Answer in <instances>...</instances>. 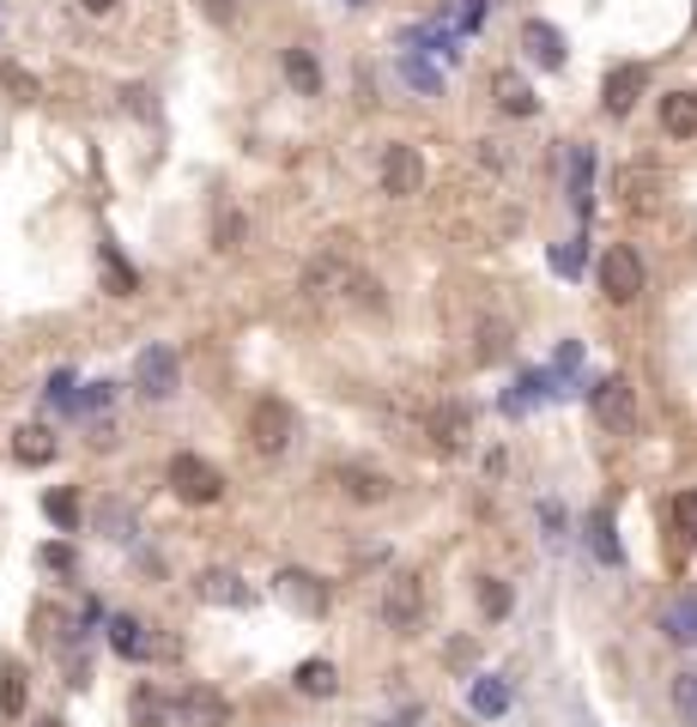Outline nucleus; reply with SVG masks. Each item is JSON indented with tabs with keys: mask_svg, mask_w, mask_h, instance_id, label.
<instances>
[{
	"mask_svg": "<svg viewBox=\"0 0 697 727\" xmlns=\"http://www.w3.org/2000/svg\"><path fill=\"white\" fill-rule=\"evenodd\" d=\"M243 437H249V449L279 454L298 437V406H291L286 394H262V401L249 406V418H243Z\"/></svg>",
	"mask_w": 697,
	"mask_h": 727,
	"instance_id": "f257e3e1",
	"label": "nucleus"
},
{
	"mask_svg": "<svg viewBox=\"0 0 697 727\" xmlns=\"http://www.w3.org/2000/svg\"><path fill=\"white\" fill-rule=\"evenodd\" d=\"M171 492L183 497V504H219L224 497V473L212 468V461H200V454H171Z\"/></svg>",
	"mask_w": 697,
	"mask_h": 727,
	"instance_id": "f03ea898",
	"label": "nucleus"
},
{
	"mask_svg": "<svg viewBox=\"0 0 697 727\" xmlns=\"http://www.w3.org/2000/svg\"><path fill=\"white\" fill-rule=\"evenodd\" d=\"M589 406H594V418H601L613 437H631V430H637V394H631V382H625V377H601L589 389Z\"/></svg>",
	"mask_w": 697,
	"mask_h": 727,
	"instance_id": "7ed1b4c3",
	"label": "nucleus"
},
{
	"mask_svg": "<svg viewBox=\"0 0 697 727\" xmlns=\"http://www.w3.org/2000/svg\"><path fill=\"white\" fill-rule=\"evenodd\" d=\"M601 291L613 303H637V298H643V255H637L631 243H613L601 255Z\"/></svg>",
	"mask_w": 697,
	"mask_h": 727,
	"instance_id": "20e7f679",
	"label": "nucleus"
},
{
	"mask_svg": "<svg viewBox=\"0 0 697 727\" xmlns=\"http://www.w3.org/2000/svg\"><path fill=\"white\" fill-rule=\"evenodd\" d=\"M133 389L146 394V401H171L176 389H183V364H176L171 346H146L140 358H133Z\"/></svg>",
	"mask_w": 697,
	"mask_h": 727,
	"instance_id": "39448f33",
	"label": "nucleus"
},
{
	"mask_svg": "<svg viewBox=\"0 0 697 727\" xmlns=\"http://www.w3.org/2000/svg\"><path fill=\"white\" fill-rule=\"evenodd\" d=\"M419 188H425V158H419V146L395 140L388 152H382V195H388V200H413Z\"/></svg>",
	"mask_w": 697,
	"mask_h": 727,
	"instance_id": "423d86ee",
	"label": "nucleus"
},
{
	"mask_svg": "<svg viewBox=\"0 0 697 727\" xmlns=\"http://www.w3.org/2000/svg\"><path fill=\"white\" fill-rule=\"evenodd\" d=\"M643 91H649V67H643V61H618V67H606V85H601L606 116H631Z\"/></svg>",
	"mask_w": 697,
	"mask_h": 727,
	"instance_id": "0eeeda50",
	"label": "nucleus"
},
{
	"mask_svg": "<svg viewBox=\"0 0 697 727\" xmlns=\"http://www.w3.org/2000/svg\"><path fill=\"white\" fill-rule=\"evenodd\" d=\"M274 582H279V600L298 607L303 619H322V612H328V582H322L316 570H279Z\"/></svg>",
	"mask_w": 697,
	"mask_h": 727,
	"instance_id": "6e6552de",
	"label": "nucleus"
},
{
	"mask_svg": "<svg viewBox=\"0 0 697 727\" xmlns=\"http://www.w3.org/2000/svg\"><path fill=\"white\" fill-rule=\"evenodd\" d=\"M419 612H425L419 576H395V582H388V595H382V619L395 624V631H419Z\"/></svg>",
	"mask_w": 697,
	"mask_h": 727,
	"instance_id": "1a4fd4ad",
	"label": "nucleus"
},
{
	"mask_svg": "<svg viewBox=\"0 0 697 727\" xmlns=\"http://www.w3.org/2000/svg\"><path fill=\"white\" fill-rule=\"evenodd\" d=\"M176 715H183V727H231V703L212 685H188L176 697Z\"/></svg>",
	"mask_w": 697,
	"mask_h": 727,
	"instance_id": "9d476101",
	"label": "nucleus"
},
{
	"mask_svg": "<svg viewBox=\"0 0 697 727\" xmlns=\"http://www.w3.org/2000/svg\"><path fill=\"white\" fill-rule=\"evenodd\" d=\"M195 595L207 600V607H255V588L243 582L237 570H224V564H219V570H200L195 576Z\"/></svg>",
	"mask_w": 697,
	"mask_h": 727,
	"instance_id": "9b49d317",
	"label": "nucleus"
},
{
	"mask_svg": "<svg viewBox=\"0 0 697 727\" xmlns=\"http://www.w3.org/2000/svg\"><path fill=\"white\" fill-rule=\"evenodd\" d=\"M522 49H527V61L534 67H546V73H558V67H565V31L558 25H546V19H527L522 25Z\"/></svg>",
	"mask_w": 697,
	"mask_h": 727,
	"instance_id": "f8f14e48",
	"label": "nucleus"
},
{
	"mask_svg": "<svg viewBox=\"0 0 697 727\" xmlns=\"http://www.w3.org/2000/svg\"><path fill=\"white\" fill-rule=\"evenodd\" d=\"M104 636H109V649H116L121 661H152V636H146V624L133 619V612H109Z\"/></svg>",
	"mask_w": 697,
	"mask_h": 727,
	"instance_id": "ddd939ff",
	"label": "nucleus"
},
{
	"mask_svg": "<svg viewBox=\"0 0 697 727\" xmlns=\"http://www.w3.org/2000/svg\"><path fill=\"white\" fill-rule=\"evenodd\" d=\"M661 134L697 140V91H661Z\"/></svg>",
	"mask_w": 697,
	"mask_h": 727,
	"instance_id": "4468645a",
	"label": "nucleus"
},
{
	"mask_svg": "<svg viewBox=\"0 0 697 727\" xmlns=\"http://www.w3.org/2000/svg\"><path fill=\"white\" fill-rule=\"evenodd\" d=\"M661 636L679 643V649H692L697 643V595H673L667 607H661Z\"/></svg>",
	"mask_w": 697,
	"mask_h": 727,
	"instance_id": "2eb2a0df",
	"label": "nucleus"
},
{
	"mask_svg": "<svg viewBox=\"0 0 697 727\" xmlns=\"http://www.w3.org/2000/svg\"><path fill=\"white\" fill-rule=\"evenodd\" d=\"M334 480H340V492L352 497V504H382V497L395 492V480H388V473H376V468H340Z\"/></svg>",
	"mask_w": 697,
	"mask_h": 727,
	"instance_id": "dca6fc26",
	"label": "nucleus"
},
{
	"mask_svg": "<svg viewBox=\"0 0 697 727\" xmlns=\"http://www.w3.org/2000/svg\"><path fill=\"white\" fill-rule=\"evenodd\" d=\"M467 703H474V715H479V722H498V715H510V679L479 673L474 685H467Z\"/></svg>",
	"mask_w": 697,
	"mask_h": 727,
	"instance_id": "f3484780",
	"label": "nucleus"
},
{
	"mask_svg": "<svg viewBox=\"0 0 697 727\" xmlns=\"http://www.w3.org/2000/svg\"><path fill=\"white\" fill-rule=\"evenodd\" d=\"M491 97H498L503 116H534V109H539L534 85H527L522 73H498V79H491Z\"/></svg>",
	"mask_w": 697,
	"mask_h": 727,
	"instance_id": "a211bd4d",
	"label": "nucleus"
},
{
	"mask_svg": "<svg viewBox=\"0 0 697 727\" xmlns=\"http://www.w3.org/2000/svg\"><path fill=\"white\" fill-rule=\"evenodd\" d=\"M570 207L589 219L594 207V146H570Z\"/></svg>",
	"mask_w": 697,
	"mask_h": 727,
	"instance_id": "6ab92c4d",
	"label": "nucleus"
},
{
	"mask_svg": "<svg viewBox=\"0 0 697 727\" xmlns=\"http://www.w3.org/2000/svg\"><path fill=\"white\" fill-rule=\"evenodd\" d=\"M286 79L298 85V97H322V61L303 43H291L286 49Z\"/></svg>",
	"mask_w": 697,
	"mask_h": 727,
	"instance_id": "aec40b11",
	"label": "nucleus"
},
{
	"mask_svg": "<svg viewBox=\"0 0 697 727\" xmlns=\"http://www.w3.org/2000/svg\"><path fill=\"white\" fill-rule=\"evenodd\" d=\"M13 454H19V468H49V461H55V430L25 425V430L13 437Z\"/></svg>",
	"mask_w": 697,
	"mask_h": 727,
	"instance_id": "412c9836",
	"label": "nucleus"
},
{
	"mask_svg": "<svg viewBox=\"0 0 697 727\" xmlns=\"http://www.w3.org/2000/svg\"><path fill=\"white\" fill-rule=\"evenodd\" d=\"M291 685L303 691V697H334V691H340V673H334V661H303L298 673H291Z\"/></svg>",
	"mask_w": 697,
	"mask_h": 727,
	"instance_id": "4be33fe9",
	"label": "nucleus"
},
{
	"mask_svg": "<svg viewBox=\"0 0 697 727\" xmlns=\"http://www.w3.org/2000/svg\"><path fill=\"white\" fill-rule=\"evenodd\" d=\"M589 545L601 564H625V552H618V533H613V509H594L589 516Z\"/></svg>",
	"mask_w": 697,
	"mask_h": 727,
	"instance_id": "5701e85b",
	"label": "nucleus"
},
{
	"mask_svg": "<svg viewBox=\"0 0 697 727\" xmlns=\"http://www.w3.org/2000/svg\"><path fill=\"white\" fill-rule=\"evenodd\" d=\"M43 516L61 533H80V497L67 492V485H55V492H43Z\"/></svg>",
	"mask_w": 697,
	"mask_h": 727,
	"instance_id": "b1692460",
	"label": "nucleus"
},
{
	"mask_svg": "<svg viewBox=\"0 0 697 727\" xmlns=\"http://www.w3.org/2000/svg\"><path fill=\"white\" fill-rule=\"evenodd\" d=\"M0 715H7V722L25 715V667L19 661H0Z\"/></svg>",
	"mask_w": 697,
	"mask_h": 727,
	"instance_id": "393cba45",
	"label": "nucleus"
},
{
	"mask_svg": "<svg viewBox=\"0 0 697 727\" xmlns=\"http://www.w3.org/2000/svg\"><path fill=\"white\" fill-rule=\"evenodd\" d=\"M467 425H474V413H467V406H443V413L431 418V430H437V442H443V449H461V442H467Z\"/></svg>",
	"mask_w": 697,
	"mask_h": 727,
	"instance_id": "a878e982",
	"label": "nucleus"
},
{
	"mask_svg": "<svg viewBox=\"0 0 697 727\" xmlns=\"http://www.w3.org/2000/svg\"><path fill=\"white\" fill-rule=\"evenodd\" d=\"M104 273H109V291H116V298H133V291H140V273L121 261L116 243H104Z\"/></svg>",
	"mask_w": 697,
	"mask_h": 727,
	"instance_id": "bb28decb",
	"label": "nucleus"
},
{
	"mask_svg": "<svg viewBox=\"0 0 697 727\" xmlns=\"http://www.w3.org/2000/svg\"><path fill=\"white\" fill-rule=\"evenodd\" d=\"M673 715H679L685 727H697V667L673 673Z\"/></svg>",
	"mask_w": 697,
	"mask_h": 727,
	"instance_id": "cd10ccee",
	"label": "nucleus"
},
{
	"mask_svg": "<svg viewBox=\"0 0 697 727\" xmlns=\"http://www.w3.org/2000/svg\"><path fill=\"white\" fill-rule=\"evenodd\" d=\"M128 715H133V727H171V709H164L159 697H152V691H133V703H128Z\"/></svg>",
	"mask_w": 697,
	"mask_h": 727,
	"instance_id": "c85d7f7f",
	"label": "nucleus"
},
{
	"mask_svg": "<svg viewBox=\"0 0 697 727\" xmlns=\"http://www.w3.org/2000/svg\"><path fill=\"white\" fill-rule=\"evenodd\" d=\"M97 528H109V540H116V545H128L140 521H133V509H128V504H104V509H97Z\"/></svg>",
	"mask_w": 697,
	"mask_h": 727,
	"instance_id": "c756f323",
	"label": "nucleus"
},
{
	"mask_svg": "<svg viewBox=\"0 0 697 727\" xmlns=\"http://www.w3.org/2000/svg\"><path fill=\"white\" fill-rule=\"evenodd\" d=\"M479 612H486V619H503V612H510V582L479 576Z\"/></svg>",
	"mask_w": 697,
	"mask_h": 727,
	"instance_id": "7c9ffc66",
	"label": "nucleus"
},
{
	"mask_svg": "<svg viewBox=\"0 0 697 727\" xmlns=\"http://www.w3.org/2000/svg\"><path fill=\"white\" fill-rule=\"evenodd\" d=\"M237 243H243V212L224 207V212H219V224H212V249H219V255H231Z\"/></svg>",
	"mask_w": 697,
	"mask_h": 727,
	"instance_id": "2f4dec72",
	"label": "nucleus"
},
{
	"mask_svg": "<svg viewBox=\"0 0 697 727\" xmlns=\"http://www.w3.org/2000/svg\"><path fill=\"white\" fill-rule=\"evenodd\" d=\"M49 406H61V413H80V394H73V370H55V377H49Z\"/></svg>",
	"mask_w": 697,
	"mask_h": 727,
	"instance_id": "473e14b6",
	"label": "nucleus"
},
{
	"mask_svg": "<svg viewBox=\"0 0 697 727\" xmlns=\"http://www.w3.org/2000/svg\"><path fill=\"white\" fill-rule=\"evenodd\" d=\"M400 73H407V85H419V91H443V73H431L419 55H407V61H400Z\"/></svg>",
	"mask_w": 697,
	"mask_h": 727,
	"instance_id": "72a5a7b5",
	"label": "nucleus"
},
{
	"mask_svg": "<svg viewBox=\"0 0 697 727\" xmlns=\"http://www.w3.org/2000/svg\"><path fill=\"white\" fill-rule=\"evenodd\" d=\"M43 564H49V570H61V576H73V564H80V558H73V545H43Z\"/></svg>",
	"mask_w": 697,
	"mask_h": 727,
	"instance_id": "f704fd0d",
	"label": "nucleus"
},
{
	"mask_svg": "<svg viewBox=\"0 0 697 727\" xmlns=\"http://www.w3.org/2000/svg\"><path fill=\"white\" fill-rule=\"evenodd\" d=\"M553 267L565 273V279H570V273H582V236H577V243H565V249H553Z\"/></svg>",
	"mask_w": 697,
	"mask_h": 727,
	"instance_id": "c9c22d12",
	"label": "nucleus"
},
{
	"mask_svg": "<svg viewBox=\"0 0 697 727\" xmlns=\"http://www.w3.org/2000/svg\"><path fill=\"white\" fill-rule=\"evenodd\" d=\"M195 7L212 19V25H237V7H231V0H195Z\"/></svg>",
	"mask_w": 697,
	"mask_h": 727,
	"instance_id": "e433bc0d",
	"label": "nucleus"
},
{
	"mask_svg": "<svg viewBox=\"0 0 697 727\" xmlns=\"http://www.w3.org/2000/svg\"><path fill=\"white\" fill-rule=\"evenodd\" d=\"M116 401V389H109V382H92V389L80 394V413H97V406H109Z\"/></svg>",
	"mask_w": 697,
	"mask_h": 727,
	"instance_id": "4c0bfd02",
	"label": "nucleus"
},
{
	"mask_svg": "<svg viewBox=\"0 0 697 727\" xmlns=\"http://www.w3.org/2000/svg\"><path fill=\"white\" fill-rule=\"evenodd\" d=\"M673 516H679V528H685V533H697V492H685L679 504H673Z\"/></svg>",
	"mask_w": 697,
	"mask_h": 727,
	"instance_id": "58836bf2",
	"label": "nucleus"
},
{
	"mask_svg": "<svg viewBox=\"0 0 697 727\" xmlns=\"http://www.w3.org/2000/svg\"><path fill=\"white\" fill-rule=\"evenodd\" d=\"M503 346H510V334H503V327H486V346H479V358H503Z\"/></svg>",
	"mask_w": 697,
	"mask_h": 727,
	"instance_id": "ea45409f",
	"label": "nucleus"
},
{
	"mask_svg": "<svg viewBox=\"0 0 697 727\" xmlns=\"http://www.w3.org/2000/svg\"><path fill=\"white\" fill-rule=\"evenodd\" d=\"M479 19H486V0H467V7H461V25L479 31Z\"/></svg>",
	"mask_w": 697,
	"mask_h": 727,
	"instance_id": "a19ab883",
	"label": "nucleus"
},
{
	"mask_svg": "<svg viewBox=\"0 0 697 727\" xmlns=\"http://www.w3.org/2000/svg\"><path fill=\"white\" fill-rule=\"evenodd\" d=\"M539 521L553 528V540H565V533H558V528H565V516H558V504H539Z\"/></svg>",
	"mask_w": 697,
	"mask_h": 727,
	"instance_id": "79ce46f5",
	"label": "nucleus"
},
{
	"mask_svg": "<svg viewBox=\"0 0 697 727\" xmlns=\"http://www.w3.org/2000/svg\"><path fill=\"white\" fill-rule=\"evenodd\" d=\"M85 13H116V0H80Z\"/></svg>",
	"mask_w": 697,
	"mask_h": 727,
	"instance_id": "37998d69",
	"label": "nucleus"
},
{
	"mask_svg": "<svg viewBox=\"0 0 697 727\" xmlns=\"http://www.w3.org/2000/svg\"><path fill=\"white\" fill-rule=\"evenodd\" d=\"M37 727H67V722H55V715H49V722H37Z\"/></svg>",
	"mask_w": 697,
	"mask_h": 727,
	"instance_id": "c03bdc74",
	"label": "nucleus"
},
{
	"mask_svg": "<svg viewBox=\"0 0 697 727\" xmlns=\"http://www.w3.org/2000/svg\"><path fill=\"white\" fill-rule=\"evenodd\" d=\"M382 727H413V722H382Z\"/></svg>",
	"mask_w": 697,
	"mask_h": 727,
	"instance_id": "a18cd8bd",
	"label": "nucleus"
},
{
	"mask_svg": "<svg viewBox=\"0 0 697 727\" xmlns=\"http://www.w3.org/2000/svg\"><path fill=\"white\" fill-rule=\"evenodd\" d=\"M692 25H697V7H692Z\"/></svg>",
	"mask_w": 697,
	"mask_h": 727,
	"instance_id": "49530a36",
	"label": "nucleus"
},
{
	"mask_svg": "<svg viewBox=\"0 0 697 727\" xmlns=\"http://www.w3.org/2000/svg\"><path fill=\"white\" fill-rule=\"evenodd\" d=\"M352 7H364V0H352Z\"/></svg>",
	"mask_w": 697,
	"mask_h": 727,
	"instance_id": "de8ad7c7",
	"label": "nucleus"
}]
</instances>
